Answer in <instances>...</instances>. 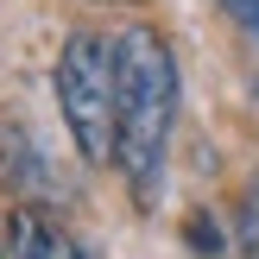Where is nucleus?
<instances>
[{"mask_svg": "<svg viewBox=\"0 0 259 259\" xmlns=\"http://www.w3.org/2000/svg\"><path fill=\"white\" fill-rule=\"evenodd\" d=\"M7 259H89L76 247V234L63 222H51L45 209H19L7 222Z\"/></svg>", "mask_w": 259, "mask_h": 259, "instance_id": "7ed1b4c3", "label": "nucleus"}, {"mask_svg": "<svg viewBox=\"0 0 259 259\" xmlns=\"http://www.w3.org/2000/svg\"><path fill=\"white\" fill-rule=\"evenodd\" d=\"M57 108L89 164H114V38L76 32L57 51Z\"/></svg>", "mask_w": 259, "mask_h": 259, "instance_id": "f03ea898", "label": "nucleus"}, {"mask_svg": "<svg viewBox=\"0 0 259 259\" xmlns=\"http://www.w3.org/2000/svg\"><path fill=\"white\" fill-rule=\"evenodd\" d=\"M0 259H7V240H0Z\"/></svg>", "mask_w": 259, "mask_h": 259, "instance_id": "423d86ee", "label": "nucleus"}, {"mask_svg": "<svg viewBox=\"0 0 259 259\" xmlns=\"http://www.w3.org/2000/svg\"><path fill=\"white\" fill-rule=\"evenodd\" d=\"M222 7H228V13H234V19H240V25H247V32L259 38V0H222Z\"/></svg>", "mask_w": 259, "mask_h": 259, "instance_id": "39448f33", "label": "nucleus"}, {"mask_svg": "<svg viewBox=\"0 0 259 259\" xmlns=\"http://www.w3.org/2000/svg\"><path fill=\"white\" fill-rule=\"evenodd\" d=\"M234 240H240V259H259V171L247 177V190H240V215H234Z\"/></svg>", "mask_w": 259, "mask_h": 259, "instance_id": "20e7f679", "label": "nucleus"}, {"mask_svg": "<svg viewBox=\"0 0 259 259\" xmlns=\"http://www.w3.org/2000/svg\"><path fill=\"white\" fill-rule=\"evenodd\" d=\"M171 133H177V57L158 25H126L114 38V164L146 209L158 202Z\"/></svg>", "mask_w": 259, "mask_h": 259, "instance_id": "f257e3e1", "label": "nucleus"}]
</instances>
